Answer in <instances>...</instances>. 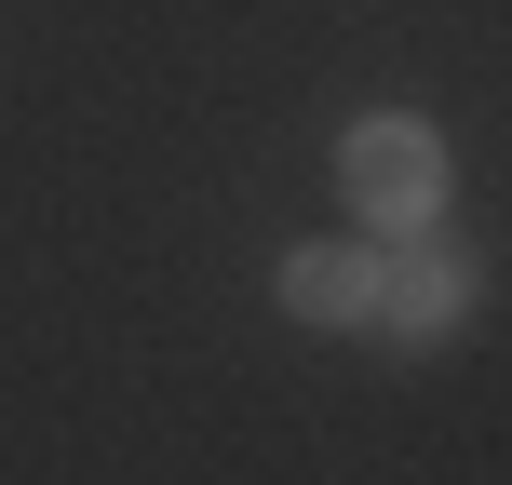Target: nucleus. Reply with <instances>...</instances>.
Masks as SVG:
<instances>
[{
    "instance_id": "f257e3e1",
    "label": "nucleus",
    "mask_w": 512,
    "mask_h": 485,
    "mask_svg": "<svg viewBox=\"0 0 512 485\" xmlns=\"http://www.w3.org/2000/svg\"><path fill=\"white\" fill-rule=\"evenodd\" d=\"M445 189H459V162H445V135L418 122V108H364V122L337 135V203H351L364 243H432Z\"/></svg>"
},
{
    "instance_id": "f03ea898",
    "label": "nucleus",
    "mask_w": 512,
    "mask_h": 485,
    "mask_svg": "<svg viewBox=\"0 0 512 485\" xmlns=\"http://www.w3.org/2000/svg\"><path fill=\"white\" fill-rule=\"evenodd\" d=\"M472 324V270L445 243H378V297H364V337L378 351H445Z\"/></svg>"
},
{
    "instance_id": "7ed1b4c3",
    "label": "nucleus",
    "mask_w": 512,
    "mask_h": 485,
    "mask_svg": "<svg viewBox=\"0 0 512 485\" xmlns=\"http://www.w3.org/2000/svg\"><path fill=\"white\" fill-rule=\"evenodd\" d=\"M270 297H283V324H337V337H364V297H378V243H283V270H270Z\"/></svg>"
}]
</instances>
